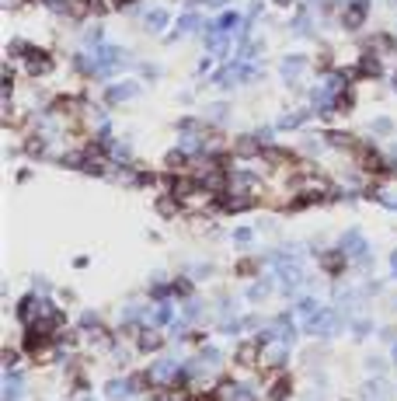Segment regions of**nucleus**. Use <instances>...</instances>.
<instances>
[{
    "mask_svg": "<svg viewBox=\"0 0 397 401\" xmlns=\"http://www.w3.org/2000/svg\"><path fill=\"white\" fill-rule=\"evenodd\" d=\"M290 394V377H282V384H272V398L279 401V398H286Z\"/></svg>",
    "mask_w": 397,
    "mask_h": 401,
    "instance_id": "f257e3e1",
    "label": "nucleus"
},
{
    "mask_svg": "<svg viewBox=\"0 0 397 401\" xmlns=\"http://www.w3.org/2000/svg\"><path fill=\"white\" fill-rule=\"evenodd\" d=\"M324 269L328 272H342V255H328L324 258Z\"/></svg>",
    "mask_w": 397,
    "mask_h": 401,
    "instance_id": "f03ea898",
    "label": "nucleus"
}]
</instances>
